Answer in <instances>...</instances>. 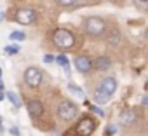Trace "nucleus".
I'll return each instance as SVG.
<instances>
[{
    "label": "nucleus",
    "mask_w": 148,
    "mask_h": 136,
    "mask_svg": "<svg viewBox=\"0 0 148 136\" xmlns=\"http://www.w3.org/2000/svg\"><path fill=\"white\" fill-rule=\"evenodd\" d=\"M103 94H106L108 98H112L117 91V80L113 77H105L101 82H99V87H98Z\"/></svg>",
    "instance_id": "nucleus-7"
},
{
    "label": "nucleus",
    "mask_w": 148,
    "mask_h": 136,
    "mask_svg": "<svg viewBox=\"0 0 148 136\" xmlns=\"http://www.w3.org/2000/svg\"><path fill=\"white\" fill-rule=\"evenodd\" d=\"M115 133H117V127H115V126H108V129H106V136L115 134Z\"/></svg>",
    "instance_id": "nucleus-21"
},
{
    "label": "nucleus",
    "mask_w": 148,
    "mask_h": 136,
    "mask_svg": "<svg viewBox=\"0 0 148 136\" xmlns=\"http://www.w3.org/2000/svg\"><path fill=\"white\" fill-rule=\"evenodd\" d=\"M92 98H94V103H96V105H106V103H108V100H110V98H108L106 94H103L99 89H96V91H94Z\"/></svg>",
    "instance_id": "nucleus-12"
},
{
    "label": "nucleus",
    "mask_w": 148,
    "mask_h": 136,
    "mask_svg": "<svg viewBox=\"0 0 148 136\" xmlns=\"http://www.w3.org/2000/svg\"><path fill=\"white\" fill-rule=\"evenodd\" d=\"M105 21L101 19V18H98V16H91V18H87L86 19V32L89 33V35H92V37H98V35H101L103 32H105Z\"/></svg>",
    "instance_id": "nucleus-2"
},
{
    "label": "nucleus",
    "mask_w": 148,
    "mask_h": 136,
    "mask_svg": "<svg viewBox=\"0 0 148 136\" xmlns=\"http://www.w3.org/2000/svg\"><path fill=\"white\" fill-rule=\"evenodd\" d=\"M28 113H30L32 117H40V115L44 113V105H42V101L32 100V101L28 103Z\"/></svg>",
    "instance_id": "nucleus-9"
},
{
    "label": "nucleus",
    "mask_w": 148,
    "mask_h": 136,
    "mask_svg": "<svg viewBox=\"0 0 148 136\" xmlns=\"http://www.w3.org/2000/svg\"><path fill=\"white\" fill-rule=\"evenodd\" d=\"M92 112H94V113H98L99 117H105V112H103L101 108H98V106H94V108H92Z\"/></svg>",
    "instance_id": "nucleus-23"
},
{
    "label": "nucleus",
    "mask_w": 148,
    "mask_h": 136,
    "mask_svg": "<svg viewBox=\"0 0 148 136\" xmlns=\"http://www.w3.org/2000/svg\"><path fill=\"white\" fill-rule=\"evenodd\" d=\"M56 63L61 65V66L64 68V72L70 75V61H68V58H66L64 54H58V56H56Z\"/></svg>",
    "instance_id": "nucleus-14"
},
{
    "label": "nucleus",
    "mask_w": 148,
    "mask_h": 136,
    "mask_svg": "<svg viewBox=\"0 0 148 136\" xmlns=\"http://www.w3.org/2000/svg\"><path fill=\"white\" fill-rule=\"evenodd\" d=\"M75 66H77V70H79L80 73H89V72L92 70V61H91V58H87V56H79V58L75 59Z\"/></svg>",
    "instance_id": "nucleus-8"
},
{
    "label": "nucleus",
    "mask_w": 148,
    "mask_h": 136,
    "mask_svg": "<svg viewBox=\"0 0 148 136\" xmlns=\"http://www.w3.org/2000/svg\"><path fill=\"white\" fill-rule=\"evenodd\" d=\"M9 38L14 40V42H21V40L26 38V33H25V32H19V30H14V32L9 33Z\"/></svg>",
    "instance_id": "nucleus-16"
},
{
    "label": "nucleus",
    "mask_w": 148,
    "mask_h": 136,
    "mask_svg": "<svg viewBox=\"0 0 148 136\" xmlns=\"http://www.w3.org/2000/svg\"><path fill=\"white\" fill-rule=\"evenodd\" d=\"M14 19L19 23V25H32L35 19H37V12L30 7H21L14 12Z\"/></svg>",
    "instance_id": "nucleus-5"
},
{
    "label": "nucleus",
    "mask_w": 148,
    "mask_h": 136,
    "mask_svg": "<svg viewBox=\"0 0 148 136\" xmlns=\"http://www.w3.org/2000/svg\"><path fill=\"white\" fill-rule=\"evenodd\" d=\"M54 59H56V58H54L52 54H45V56H44V61H45V63H52Z\"/></svg>",
    "instance_id": "nucleus-22"
},
{
    "label": "nucleus",
    "mask_w": 148,
    "mask_h": 136,
    "mask_svg": "<svg viewBox=\"0 0 148 136\" xmlns=\"http://www.w3.org/2000/svg\"><path fill=\"white\" fill-rule=\"evenodd\" d=\"M2 98H4V82L0 80V101H2Z\"/></svg>",
    "instance_id": "nucleus-24"
},
{
    "label": "nucleus",
    "mask_w": 148,
    "mask_h": 136,
    "mask_svg": "<svg viewBox=\"0 0 148 136\" xmlns=\"http://www.w3.org/2000/svg\"><path fill=\"white\" fill-rule=\"evenodd\" d=\"M0 133H2V120H0Z\"/></svg>",
    "instance_id": "nucleus-27"
},
{
    "label": "nucleus",
    "mask_w": 148,
    "mask_h": 136,
    "mask_svg": "<svg viewBox=\"0 0 148 136\" xmlns=\"http://www.w3.org/2000/svg\"><path fill=\"white\" fill-rule=\"evenodd\" d=\"M25 82H26L30 87L37 89V87L42 84V72L38 70L37 66H30V68H26V70H25Z\"/></svg>",
    "instance_id": "nucleus-4"
},
{
    "label": "nucleus",
    "mask_w": 148,
    "mask_h": 136,
    "mask_svg": "<svg viewBox=\"0 0 148 136\" xmlns=\"http://www.w3.org/2000/svg\"><path fill=\"white\" fill-rule=\"evenodd\" d=\"M5 52H7V54H18V52H19V45H11V47H5Z\"/></svg>",
    "instance_id": "nucleus-19"
},
{
    "label": "nucleus",
    "mask_w": 148,
    "mask_h": 136,
    "mask_svg": "<svg viewBox=\"0 0 148 136\" xmlns=\"http://www.w3.org/2000/svg\"><path fill=\"white\" fill-rule=\"evenodd\" d=\"M2 21H4V14H2V12H0V23H2Z\"/></svg>",
    "instance_id": "nucleus-26"
},
{
    "label": "nucleus",
    "mask_w": 148,
    "mask_h": 136,
    "mask_svg": "<svg viewBox=\"0 0 148 136\" xmlns=\"http://www.w3.org/2000/svg\"><path fill=\"white\" fill-rule=\"evenodd\" d=\"M87 0H58V4L63 7H75V5H84Z\"/></svg>",
    "instance_id": "nucleus-13"
},
{
    "label": "nucleus",
    "mask_w": 148,
    "mask_h": 136,
    "mask_svg": "<svg viewBox=\"0 0 148 136\" xmlns=\"http://www.w3.org/2000/svg\"><path fill=\"white\" fill-rule=\"evenodd\" d=\"M94 66L98 68V70H108V68L112 66V59L106 58V56H101V58L96 59V65Z\"/></svg>",
    "instance_id": "nucleus-11"
},
{
    "label": "nucleus",
    "mask_w": 148,
    "mask_h": 136,
    "mask_svg": "<svg viewBox=\"0 0 148 136\" xmlns=\"http://www.w3.org/2000/svg\"><path fill=\"white\" fill-rule=\"evenodd\" d=\"M5 96H7V100H9L16 108H19V106H21V100H19L18 93H14V91H7V93H5Z\"/></svg>",
    "instance_id": "nucleus-15"
},
{
    "label": "nucleus",
    "mask_w": 148,
    "mask_h": 136,
    "mask_svg": "<svg viewBox=\"0 0 148 136\" xmlns=\"http://www.w3.org/2000/svg\"><path fill=\"white\" fill-rule=\"evenodd\" d=\"M146 37H148V28H146Z\"/></svg>",
    "instance_id": "nucleus-29"
},
{
    "label": "nucleus",
    "mask_w": 148,
    "mask_h": 136,
    "mask_svg": "<svg viewBox=\"0 0 148 136\" xmlns=\"http://www.w3.org/2000/svg\"><path fill=\"white\" fill-rule=\"evenodd\" d=\"M68 91H70V93H73L75 96H79V98H84V96H86V94H84V91H82L77 84H68Z\"/></svg>",
    "instance_id": "nucleus-17"
},
{
    "label": "nucleus",
    "mask_w": 148,
    "mask_h": 136,
    "mask_svg": "<svg viewBox=\"0 0 148 136\" xmlns=\"http://www.w3.org/2000/svg\"><path fill=\"white\" fill-rule=\"evenodd\" d=\"M58 113H59V117L63 120L70 122V120H73V119L79 115V108H77L75 103H71V101H63L59 105V108H58Z\"/></svg>",
    "instance_id": "nucleus-3"
},
{
    "label": "nucleus",
    "mask_w": 148,
    "mask_h": 136,
    "mask_svg": "<svg viewBox=\"0 0 148 136\" xmlns=\"http://www.w3.org/2000/svg\"><path fill=\"white\" fill-rule=\"evenodd\" d=\"M136 119H138V115H136V112H134L132 108H125V110L120 113V122H122L124 126H131V124H134Z\"/></svg>",
    "instance_id": "nucleus-10"
},
{
    "label": "nucleus",
    "mask_w": 148,
    "mask_h": 136,
    "mask_svg": "<svg viewBox=\"0 0 148 136\" xmlns=\"http://www.w3.org/2000/svg\"><path fill=\"white\" fill-rule=\"evenodd\" d=\"M0 77H2V68H0Z\"/></svg>",
    "instance_id": "nucleus-28"
},
{
    "label": "nucleus",
    "mask_w": 148,
    "mask_h": 136,
    "mask_svg": "<svg viewBox=\"0 0 148 136\" xmlns=\"http://www.w3.org/2000/svg\"><path fill=\"white\" fill-rule=\"evenodd\" d=\"M9 133H11L12 136H19V127H16V126H12V127L9 129Z\"/></svg>",
    "instance_id": "nucleus-20"
},
{
    "label": "nucleus",
    "mask_w": 148,
    "mask_h": 136,
    "mask_svg": "<svg viewBox=\"0 0 148 136\" xmlns=\"http://www.w3.org/2000/svg\"><path fill=\"white\" fill-rule=\"evenodd\" d=\"M52 40L61 49H71L75 45V35L66 28H56L54 33H52Z\"/></svg>",
    "instance_id": "nucleus-1"
},
{
    "label": "nucleus",
    "mask_w": 148,
    "mask_h": 136,
    "mask_svg": "<svg viewBox=\"0 0 148 136\" xmlns=\"http://www.w3.org/2000/svg\"><path fill=\"white\" fill-rule=\"evenodd\" d=\"M94 129H96V122H94L91 117H84V119L77 124V127H75V131H77L79 136H91V134L94 133Z\"/></svg>",
    "instance_id": "nucleus-6"
},
{
    "label": "nucleus",
    "mask_w": 148,
    "mask_h": 136,
    "mask_svg": "<svg viewBox=\"0 0 148 136\" xmlns=\"http://www.w3.org/2000/svg\"><path fill=\"white\" fill-rule=\"evenodd\" d=\"M141 103H143V105H148V96H145V98L141 100Z\"/></svg>",
    "instance_id": "nucleus-25"
},
{
    "label": "nucleus",
    "mask_w": 148,
    "mask_h": 136,
    "mask_svg": "<svg viewBox=\"0 0 148 136\" xmlns=\"http://www.w3.org/2000/svg\"><path fill=\"white\" fill-rule=\"evenodd\" d=\"M132 2H134L138 7H141V9H146V11H148V0H132Z\"/></svg>",
    "instance_id": "nucleus-18"
}]
</instances>
